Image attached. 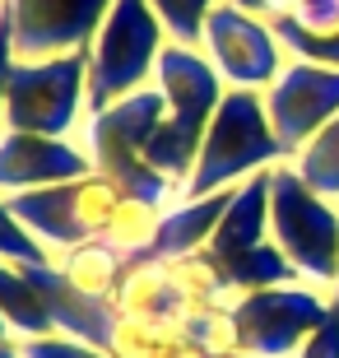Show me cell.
Returning <instances> with one entry per match:
<instances>
[{
	"mask_svg": "<svg viewBox=\"0 0 339 358\" xmlns=\"http://www.w3.org/2000/svg\"><path fill=\"white\" fill-rule=\"evenodd\" d=\"M0 317L10 321L14 340H42V335H56V321L42 303L38 284L28 279L24 266L14 261H0Z\"/></svg>",
	"mask_w": 339,
	"mask_h": 358,
	"instance_id": "17",
	"label": "cell"
},
{
	"mask_svg": "<svg viewBox=\"0 0 339 358\" xmlns=\"http://www.w3.org/2000/svg\"><path fill=\"white\" fill-rule=\"evenodd\" d=\"M0 340H14V331H10V321L0 317Z\"/></svg>",
	"mask_w": 339,
	"mask_h": 358,
	"instance_id": "28",
	"label": "cell"
},
{
	"mask_svg": "<svg viewBox=\"0 0 339 358\" xmlns=\"http://www.w3.org/2000/svg\"><path fill=\"white\" fill-rule=\"evenodd\" d=\"M14 70V28H10V5L0 0V126H5V84Z\"/></svg>",
	"mask_w": 339,
	"mask_h": 358,
	"instance_id": "25",
	"label": "cell"
},
{
	"mask_svg": "<svg viewBox=\"0 0 339 358\" xmlns=\"http://www.w3.org/2000/svg\"><path fill=\"white\" fill-rule=\"evenodd\" d=\"M14 28V61H52L89 52L112 0H5Z\"/></svg>",
	"mask_w": 339,
	"mask_h": 358,
	"instance_id": "10",
	"label": "cell"
},
{
	"mask_svg": "<svg viewBox=\"0 0 339 358\" xmlns=\"http://www.w3.org/2000/svg\"><path fill=\"white\" fill-rule=\"evenodd\" d=\"M177 335H182V326H172V321L121 312L117 317V335H112V349H107V354L112 358H158Z\"/></svg>",
	"mask_w": 339,
	"mask_h": 358,
	"instance_id": "19",
	"label": "cell"
},
{
	"mask_svg": "<svg viewBox=\"0 0 339 358\" xmlns=\"http://www.w3.org/2000/svg\"><path fill=\"white\" fill-rule=\"evenodd\" d=\"M265 112L284 154L293 159L316 131H326L339 117V70L316 61H288L284 75L265 89Z\"/></svg>",
	"mask_w": 339,
	"mask_h": 358,
	"instance_id": "11",
	"label": "cell"
},
{
	"mask_svg": "<svg viewBox=\"0 0 339 358\" xmlns=\"http://www.w3.org/2000/svg\"><path fill=\"white\" fill-rule=\"evenodd\" d=\"M163 117H168V103H163L158 84H149V89L131 93V98H121V103H112V107L89 117L93 173L103 177L117 196L149 200V205H177V200H186L182 186L168 182L154 163L144 159V145H149V135L158 131Z\"/></svg>",
	"mask_w": 339,
	"mask_h": 358,
	"instance_id": "2",
	"label": "cell"
},
{
	"mask_svg": "<svg viewBox=\"0 0 339 358\" xmlns=\"http://www.w3.org/2000/svg\"><path fill=\"white\" fill-rule=\"evenodd\" d=\"M200 52L209 56V66L223 75L228 89H256V93L270 89L284 75V66L293 61L288 47L279 42V33L270 28V19L247 14L233 0H219L209 10Z\"/></svg>",
	"mask_w": 339,
	"mask_h": 358,
	"instance_id": "9",
	"label": "cell"
},
{
	"mask_svg": "<svg viewBox=\"0 0 339 358\" xmlns=\"http://www.w3.org/2000/svg\"><path fill=\"white\" fill-rule=\"evenodd\" d=\"M233 191H214V196H205V200H177V205H168L154 242L135 256V266H168V261L205 252L209 238H214V228H219V219H223V210L233 205Z\"/></svg>",
	"mask_w": 339,
	"mask_h": 358,
	"instance_id": "13",
	"label": "cell"
},
{
	"mask_svg": "<svg viewBox=\"0 0 339 358\" xmlns=\"http://www.w3.org/2000/svg\"><path fill=\"white\" fill-rule=\"evenodd\" d=\"M335 293L316 284H274V289L242 293L228 303L233 317V349L256 358H298V349L326 326Z\"/></svg>",
	"mask_w": 339,
	"mask_h": 358,
	"instance_id": "6",
	"label": "cell"
},
{
	"mask_svg": "<svg viewBox=\"0 0 339 358\" xmlns=\"http://www.w3.org/2000/svg\"><path fill=\"white\" fill-rule=\"evenodd\" d=\"M163 47H168V28L149 0H112L89 47V117L149 89Z\"/></svg>",
	"mask_w": 339,
	"mask_h": 358,
	"instance_id": "4",
	"label": "cell"
},
{
	"mask_svg": "<svg viewBox=\"0 0 339 358\" xmlns=\"http://www.w3.org/2000/svg\"><path fill=\"white\" fill-rule=\"evenodd\" d=\"M270 238L293 261L302 284L335 293L339 279V205L316 196L293 163L270 168Z\"/></svg>",
	"mask_w": 339,
	"mask_h": 358,
	"instance_id": "5",
	"label": "cell"
},
{
	"mask_svg": "<svg viewBox=\"0 0 339 358\" xmlns=\"http://www.w3.org/2000/svg\"><path fill=\"white\" fill-rule=\"evenodd\" d=\"M121 312H135V317H154V321H172V326H186L191 307H186L172 266H135L126 289L117 293Z\"/></svg>",
	"mask_w": 339,
	"mask_h": 358,
	"instance_id": "16",
	"label": "cell"
},
{
	"mask_svg": "<svg viewBox=\"0 0 339 358\" xmlns=\"http://www.w3.org/2000/svg\"><path fill=\"white\" fill-rule=\"evenodd\" d=\"M274 163H288L284 145L270 126V112H265V93L256 89H228L223 93L219 112L205 131V145H200L196 173L186 182L182 196L186 200H205L214 191H233L247 177L265 173Z\"/></svg>",
	"mask_w": 339,
	"mask_h": 358,
	"instance_id": "3",
	"label": "cell"
},
{
	"mask_svg": "<svg viewBox=\"0 0 339 358\" xmlns=\"http://www.w3.org/2000/svg\"><path fill=\"white\" fill-rule=\"evenodd\" d=\"M84 107H89V52L52 56V61H14L10 84H5V131L70 140Z\"/></svg>",
	"mask_w": 339,
	"mask_h": 358,
	"instance_id": "7",
	"label": "cell"
},
{
	"mask_svg": "<svg viewBox=\"0 0 339 358\" xmlns=\"http://www.w3.org/2000/svg\"><path fill=\"white\" fill-rule=\"evenodd\" d=\"M154 84L163 93V103H168V117L158 121V131L149 135L144 159L154 163L168 182H177L186 191V182L196 173L200 145H205V131L214 121V112H219L228 84H223L219 70L209 66V56L200 47H182V42L163 47Z\"/></svg>",
	"mask_w": 339,
	"mask_h": 358,
	"instance_id": "1",
	"label": "cell"
},
{
	"mask_svg": "<svg viewBox=\"0 0 339 358\" xmlns=\"http://www.w3.org/2000/svg\"><path fill=\"white\" fill-rule=\"evenodd\" d=\"M0 261H14V266H56L52 252L14 219V210H10L5 196H0Z\"/></svg>",
	"mask_w": 339,
	"mask_h": 358,
	"instance_id": "22",
	"label": "cell"
},
{
	"mask_svg": "<svg viewBox=\"0 0 339 358\" xmlns=\"http://www.w3.org/2000/svg\"><path fill=\"white\" fill-rule=\"evenodd\" d=\"M158 358H214V349H205L200 340H191V335H177Z\"/></svg>",
	"mask_w": 339,
	"mask_h": 358,
	"instance_id": "26",
	"label": "cell"
},
{
	"mask_svg": "<svg viewBox=\"0 0 339 358\" xmlns=\"http://www.w3.org/2000/svg\"><path fill=\"white\" fill-rule=\"evenodd\" d=\"M298 358H339V303L330 307L326 326H321V331L298 349Z\"/></svg>",
	"mask_w": 339,
	"mask_h": 358,
	"instance_id": "24",
	"label": "cell"
},
{
	"mask_svg": "<svg viewBox=\"0 0 339 358\" xmlns=\"http://www.w3.org/2000/svg\"><path fill=\"white\" fill-rule=\"evenodd\" d=\"M24 358H112L107 349L75 340V335H42V340H19Z\"/></svg>",
	"mask_w": 339,
	"mask_h": 358,
	"instance_id": "23",
	"label": "cell"
},
{
	"mask_svg": "<svg viewBox=\"0 0 339 358\" xmlns=\"http://www.w3.org/2000/svg\"><path fill=\"white\" fill-rule=\"evenodd\" d=\"M288 163H293V173L312 186L316 196H326L339 205V117L330 121L326 131H316Z\"/></svg>",
	"mask_w": 339,
	"mask_h": 358,
	"instance_id": "18",
	"label": "cell"
},
{
	"mask_svg": "<svg viewBox=\"0 0 339 358\" xmlns=\"http://www.w3.org/2000/svg\"><path fill=\"white\" fill-rule=\"evenodd\" d=\"M0 358H24V349H19V340H0Z\"/></svg>",
	"mask_w": 339,
	"mask_h": 358,
	"instance_id": "27",
	"label": "cell"
},
{
	"mask_svg": "<svg viewBox=\"0 0 339 358\" xmlns=\"http://www.w3.org/2000/svg\"><path fill=\"white\" fill-rule=\"evenodd\" d=\"M56 270L66 275L70 289H79L84 298H98V303H117V293L126 289V279H131L135 261L121 247H112L107 238H93L75 252H66L56 261Z\"/></svg>",
	"mask_w": 339,
	"mask_h": 358,
	"instance_id": "15",
	"label": "cell"
},
{
	"mask_svg": "<svg viewBox=\"0 0 339 358\" xmlns=\"http://www.w3.org/2000/svg\"><path fill=\"white\" fill-rule=\"evenodd\" d=\"M89 173H93L89 149L70 145L61 135L0 131V196L79 182V177H89Z\"/></svg>",
	"mask_w": 339,
	"mask_h": 358,
	"instance_id": "12",
	"label": "cell"
},
{
	"mask_svg": "<svg viewBox=\"0 0 339 358\" xmlns=\"http://www.w3.org/2000/svg\"><path fill=\"white\" fill-rule=\"evenodd\" d=\"M163 214H168V205H149V200H121L103 238L112 242V247H121V252L135 261V256H140L144 247L154 242L158 224H163Z\"/></svg>",
	"mask_w": 339,
	"mask_h": 358,
	"instance_id": "20",
	"label": "cell"
},
{
	"mask_svg": "<svg viewBox=\"0 0 339 358\" xmlns=\"http://www.w3.org/2000/svg\"><path fill=\"white\" fill-rule=\"evenodd\" d=\"M10 210L14 219L33 233V238L47 247V252H75L84 242L103 238L112 214L126 196H117L112 186L98 173L79 177V182H61V186H42V191H14Z\"/></svg>",
	"mask_w": 339,
	"mask_h": 358,
	"instance_id": "8",
	"label": "cell"
},
{
	"mask_svg": "<svg viewBox=\"0 0 339 358\" xmlns=\"http://www.w3.org/2000/svg\"><path fill=\"white\" fill-rule=\"evenodd\" d=\"M335 303H339V279H335Z\"/></svg>",
	"mask_w": 339,
	"mask_h": 358,
	"instance_id": "30",
	"label": "cell"
},
{
	"mask_svg": "<svg viewBox=\"0 0 339 358\" xmlns=\"http://www.w3.org/2000/svg\"><path fill=\"white\" fill-rule=\"evenodd\" d=\"M214 358H256V354H237V349H228V354H214Z\"/></svg>",
	"mask_w": 339,
	"mask_h": 358,
	"instance_id": "29",
	"label": "cell"
},
{
	"mask_svg": "<svg viewBox=\"0 0 339 358\" xmlns=\"http://www.w3.org/2000/svg\"><path fill=\"white\" fill-rule=\"evenodd\" d=\"M270 28L293 61L339 70V0H284V10L270 14Z\"/></svg>",
	"mask_w": 339,
	"mask_h": 358,
	"instance_id": "14",
	"label": "cell"
},
{
	"mask_svg": "<svg viewBox=\"0 0 339 358\" xmlns=\"http://www.w3.org/2000/svg\"><path fill=\"white\" fill-rule=\"evenodd\" d=\"M154 14L163 19V28L172 33V42H182V47H200L205 38V19L209 10L219 5V0H149Z\"/></svg>",
	"mask_w": 339,
	"mask_h": 358,
	"instance_id": "21",
	"label": "cell"
}]
</instances>
